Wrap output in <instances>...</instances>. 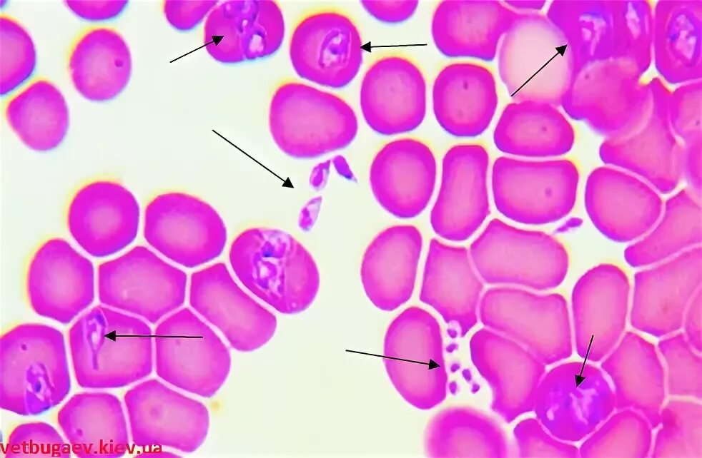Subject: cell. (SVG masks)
Wrapping results in <instances>:
<instances>
[{
    "mask_svg": "<svg viewBox=\"0 0 702 458\" xmlns=\"http://www.w3.org/2000/svg\"><path fill=\"white\" fill-rule=\"evenodd\" d=\"M269 126L278 148L300 159L343 149L358 130L356 115L342 97L293 79L273 93Z\"/></svg>",
    "mask_w": 702,
    "mask_h": 458,
    "instance_id": "cell-1",
    "label": "cell"
},
{
    "mask_svg": "<svg viewBox=\"0 0 702 458\" xmlns=\"http://www.w3.org/2000/svg\"><path fill=\"white\" fill-rule=\"evenodd\" d=\"M229 260L240 282L277 311L295 314L306 309L310 255L290 234L269 227H252L232 241Z\"/></svg>",
    "mask_w": 702,
    "mask_h": 458,
    "instance_id": "cell-2",
    "label": "cell"
},
{
    "mask_svg": "<svg viewBox=\"0 0 702 458\" xmlns=\"http://www.w3.org/2000/svg\"><path fill=\"white\" fill-rule=\"evenodd\" d=\"M470 255L486 283L538 290L560 285L569 265L567 250L555 238L519 229L497 218L471 244Z\"/></svg>",
    "mask_w": 702,
    "mask_h": 458,
    "instance_id": "cell-3",
    "label": "cell"
},
{
    "mask_svg": "<svg viewBox=\"0 0 702 458\" xmlns=\"http://www.w3.org/2000/svg\"><path fill=\"white\" fill-rule=\"evenodd\" d=\"M579 174L568 161H528L497 158L492 170L494 202L500 213L515 222L543 225L555 222L573 209Z\"/></svg>",
    "mask_w": 702,
    "mask_h": 458,
    "instance_id": "cell-4",
    "label": "cell"
},
{
    "mask_svg": "<svg viewBox=\"0 0 702 458\" xmlns=\"http://www.w3.org/2000/svg\"><path fill=\"white\" fill-rule=\"evenodd\" d=\"M154 340L157 374L172 385L211 397L227 380L231 366L228 348L189 309L163 320Z\"/></svg>",
    "mask_w": 702,
    "mask_h": 458,
    "instance_id": "cell-5",
    "label": "cell"
},
{
    "mask_svg": "<svg viewBox=\"0 0 702 458\" xmlns=\"http://www.w3.org/2000/svg\"><path fill=\"white\" fill-rule=\"evenodd\" d=\"M144 237L169 260L192 268L222 253L227 228L219 213L204 200L183 192H167L147 205Z\"/></svg>",
    "mask_w": 702,
    "mask_h": 458,
    "instance_id": "cell-6",
    "label": "cell"
},
{
    "mask_svg": "<svg viewBox=\"0 0 702 458\" xmlns=\"http://www.w3.org/2000/svg\"><path fill=\"white\" fill-rule=\"evenodd\" d=\"M187 275L139 245L98 268L102 303L155 323L184 301Z\"/></svg>",
    "mask_w": 702,
    "mask_h": 458,
    "instance_id": "cell-7",
    "label": "cell"
},
{
    "mask_svg": "<svg viewBox=\"0 0 702 458\" xmlns=\"http://www.w3.org/2000/svg\"><path fill=\"white\" fill-rule=\"evenodd\" d=\"M289 51L299 76L333 88L347 86L363 60L355 21L335 7L312 9L302 16L293 28Z\"/></svg>",
    "mask_w": 702,
    "mask_h": 458,
    "instance_id": "cell-8",
    "label": "cell"
},
{
    "mask_svg": "<svg viewBox=\"0 0 702 458\" xmlns=\"http://www.w3.org/2000/svg\"><path fill=\"white\" fill-rule=\"evenodd\" d=\"M76 369L125 370L132 382L152 369V335L142 320L97 306L69 330Z\"/></svg>",
    "mask_w": 702,
    "mask_h": 458,
    "instance_id": "cell-9",
    "label": "cell"
},
{
    "mask_svg": "<svg viewBox=\"0 0 702 458\" xmlns=\"http://www.w3.org/2000/svg\"><path fill=\"white\" fill-rule=\"evenodd\" d=\"M139 217L132 193L107 178L81 185L71 196L66 213L71 237L96 258L109 256L129 245L137 237Z\"/></svg>",
    "mask_w": 702,
    "mask_h": 458,
    "instance_id": "cell-10",
    "label": "cell"
},
{
    "mask_svg": "<svg viewBox=\"0 0 702 458\" xmlns=\"http://www.w3.org/2000/svg\"><path fill=\"white\" fill-rule=\"evenodd\" d=\"M481 315L485 325L538 355L550 359L570 352L566 304L560 295L540 296L518 288H490L483 297Z\"/></svg>",
    "mask_w": 702,
    "mask_h": 458,
    "instance_id": "cell-11",
    "label": "cell"
},
{
    "mask_svg": "<svg viewBox=\"0 0 702 458\" xmlns=\"http://www.w3.org/2000/svg\"><path fill=\"white\" fill-rule=\"evenodd\" d=\"M25 285L37 314L68 323L94 298V266L66 240L51 238L33 253Z\"/></svg>",
    "mask_w": 702,
    "mask_h": 458,
    "instance_id": "cell-12",
    "label": "cell"
},
{
    "mask_svg": "<svg viewBox=\"0 0 702 458\" xmlns=\"http://www.w3.org/2000/svg\"><path fill=\"white\" fill-rule=\"evenodd\" d=\"M360 106L366 123L377 133L392 136L415 130L426 113L421 69L400 53L376 57L362 80Z\"/></svg>",
    "mask_w": 702,
    "mask_h": 458,
    "instance_id": "cell-13",
    "label": "cell"
},
{
    "mask_svg": "<svg viewBox=\"0 0 702 458\" xmlns=\"http://www.w3.org/2000/svg\"><path fill=\"white\" fill-rule=\"evenodd\" d=\"M189 302L238 351L257 350L275 334V316L239 287L223 263L192 275Z\"/></svg>",
    "mask_w": 702,
    "mask_h": 458,
    "instance_id": "cell-14",
    "label": "cell"
},
{
    "mask_svg": "<svg viewBox=\"0 0 702 458\" xmlns=\"http://www.w3.org/2000/svg\"><path fill=\"white\" fill-rule=\"evenodd\" d=\"M488 164V152L479 144L456 145L445 154L441 185L430 214L432 227L441 238L465 240L486 219Z\"/></svg>",
    "mask_w": 702,
    "mask_h": 458,
    "instance_id": "cell-15",
    "label": "cell"
},
{
    "mask_svg": "<svg viewBox=\"0 0 702 458\" xmlns=\"http://www.w3.org/2000/svg\"><path fill=\"white\" fill-rule=\"evenodd\" d=\"M548 24L535 14H518L504 34L498 59L500 77L515 101L556 102L555 61L568 44H554Z\"/></svg>",
    "mask_w": 702,
    "mask_h": 458,
    "instance_id": "cell-16",
    "label": "cell"
},
{
    "mask_svg": "<svg viewBox=\"0 0 702 458\" xmlns=\"http://www.w3.org/2000/svg\"><path fill=\"white\" fill-rule=\"evenodd\" d=\"M133 439L139 446L162 445L193 452L204 442L209 414L201 402L157 380L127 395Z\"/></svg>",
    "mask_w": 702,
    "mask_h": 458,
    "instance_id": "cell-17",
    "label": "cell"
},
{
    "mask_svg": "<svg viewBox=\"0 0 702 458\" xmlns=\"http://www.w3.org/2000/svg\"><path fill=\"white\" fill-rule=\"evenodd\" d=\"M587 213L609 239L633 240L651 230L662 210L658 194L638 178L609 168L595 169L585 190Z\"/></svg>",
    "mask_w": 702,
    "mask_h": 458,
    "instance_id": "cell-18",
    "label": "cell"
},
{
    "mask_svg": "<svg viewBox=\"0 0 702 458\" xmlns=\"http://www.w3.org/2000/svg\"><path fill=\"white\" fill-rule=\"evenodd\" d=\"M284 35L283 15L277 2L229 1L210 14L204 44L216 60L237 63L272 56Z\"/></svg>",
    "mask_w": 702,
    "mask_h": 458,
    "instance_id": "cell-19",
    "label": "cell"
},
{
    "mask_svg": "<svg viewBox=\"0 0 702 458\" xmlns=\"http://www.w3.org/2000/svg\"><path fill=\"white\" fill-rule=\"evenodd\" d=\"M702 280V250L695 246L634 277L632 322L661 335L678 329Z\"/></svg>",
    "mask_w": 702,
    "mask_h": 458,
    "instance_id": "cell-20",
    "label": "cell"
},
{
    "mask_svg": "<svg viewBox=\"0 0 702 458\" xmlns=\"http://www.w3.org/2000/svg\"><path fill=\"white\" fill-rule=\"evenodd\" d=\"M436 161L430 148L420 140L390 141L376 153L370 170V183L380 205L402 218L420 214L429 203L435 184Z\"/></svg>",
    "mask_w": 702,
    "mask_h": 458,
    "instance_id": "cell-21",
    "label": "cell"
},
{
    "mask_svg": "<svg viewBox=\"0 0 702 458\" xmlns=\"http://www.w3.org/2000/svg\"><path fill=\"white\" fill-rule=\"evenodd\" d=\"M629 290L627 275L613 264L597 265L578 280L573 303L581 354L600 357L616 342L624 325Z\"/></svg>",
    "mask_w": 702,
    "mask_h": 458,
    "instance_id": "cell-22",
    "label": "cell"
},
{
    "mask_svg": "<svg viewBox=\"0 0 702 458\" xmlns=\"http://www.w3.org/2000/svg\"><path fill=\"white\" fill-rule=\"evenodd\" d=\"M518 15L496 1H441L432 16V39L447 57L491 61L500 40Z\"/></svg>",
    "mask_w": 702,
    "mask_h": 458,
    "instance_id": "cell-23",
    "label": "cell"
},
{
    "mask_svg": "<svg viewBox=\"0 0 702 458\" xmlns=\"http://www.w3.org/2000/svg\"><path fill=\"white\" fill-rule=\"evenodd\" d=\"M432 105L437 121L449 134L460 138L480 135L488 128L498 106L493 73L474 63L446 66L434 81Z\"/></svg>",
    "mask_w": 702,
    "mask_h": 458,
    "instance_id": "cell-24",
    "label": "cell"
},
{
    "mask_svg": "<svg viewBox=\"0 0 702 458\" xmlns=\"http://www.w3.org/2000/svg\"><path fill=\"white\" fill-rule=\"evenodd\" d=\"M66 63L76 90L95 102L118 96L132 74L129 49L122 34L110 26H92L80 31L69 46Z\"/></svg>",
    "mask_w": 702,
    "mask_h": 458,
    "instance_id": "cell-25",
    "label": "cell"
},
{
    "mask_svg": "<svg viewBox=\"0 0 702 458\" xmlns=\"http://www.w3.org/2000/svg\"><path fill=\"white\" fill-rule=\"evenodd\" d=\"M442 340L435 320L420 310L399 316L387 332L384 362L389 377L407 402L420 407L427 373L440 367Z\"/></svg>",
    "mask_w": 702,
    "mask_h": 458,
    "instance_id": "cell-26",
    "label": "cell"
},
{
    "mask_svg": "<svg viewBox=\"0 0 702 458\" xmlns=\"http://www.w3.org/2000/svg\"><path fill=\"white\" fill-rule=\"evenodd\" d=\"M483 287L466 248L430 241L421 292L424 302L465 332L476 321Z\"/></svg>",
    "mask_w": 702,
    "mask_h": 458,
    "instance_id": "cell-27",
    "label": "cell"
},
{
    "mask_svg": "<svg viewBox=\"0 0 702 458\" xmlns=\"http://www.w3.org/2000/svg\"><path fill=\"white\" fill-rule=\"evenodd\" d=\"M4 114L21 141L36 151L56 149L68 132L65 98L46 77H34L11 94L4 103Z\"/></svg>",
    "mask_w": 702,
    "mask_h": 458,
    "instance_id": "cell-28",
    "label": "cell"
},
{
    "mask_svg": "<svg viewBox=\"0 0 702 458\" xmlns=\"http://www.w3.org/2000/svg\"><path fill=\"white\" fill-rule=\"evenodd\" d=\"M570 128L547 103L523 101L507 105L493 133L500 151L518 156L544 157L564 153L570 144Z\"/></svg>",
    "mask_w": 702,
    "mask_h": 458,
    "instance_id": "cell-29",
    "label": "cell"
},
{
    "mask_svg": "<svg viewBox=\"0 0 702 458\" xmlns=\"http://www.w3.org/2000/svg\"><path fill=\"white\" fill-rule=\"evenodd\" d=\"M698 195L683 189L669 198L659 224L644 238L626 248V262L633 267L645 266L701 243L702 213Z\"/></svg>",
    "mask_w": 702,
    "mask_h": 458,
    "instance_id": "cell-30",
    "label": "cell"
},
{
    "mask_svg": "<svg viewBox=\"0 0 702 458\" xmlns=\"http://www.w3.org/2000/svg\"><path fill=\"white\" fill-rule=\"evenodd\" d=\"M0 47L2 96L31 78L36 69V54L26 30L14 17L4 13L0 16Z\"/></svg>",
    "mask_w": 702,
    "mask_h": 458,
    "instance_id": "cell-31",
    "label": "cell"
},
{
    "mask_svg": "<svg viewBox=\"0 0 702 458\" xmlns=\"http://www.w3.org/2000/svg\"><path fill=\"white\" fill-rule=\"evenodd\" d=\"M215 1L164 3V11L167 19L176 29L192 30L204 19Z\"/></svg>",
    "mask_w": 702,
    "mask_h": 458,
    "instance_id": "cell-32",
    "label": "cell"
},
{
    "mask_svg": "<svg viewBox=\"0 0 702 458\" xmlns=\"http://www.w3.org/2000/svg\"><path fill=\"white\" fill-rule=\"evenodd\" d=\"M65 4L76 16L92 22L117 18L127 8V1H66Z\"/></svg>",
    "mask_w": 702,
    "mask_h": 458,
    "instance_id": "cell-33",
    "label": "cell"
},
{
    "mask_svg": "<svg viewBox=\"0 0 702 458\" xmlns=\"http://www.w3.org/2000/svg\"><path fill=\"white\" fill-rule=\"evenodd\" d=\"M363 8L377 20L398 24L409 19L415 12L417 1H362Z\"/></svg>",
    "mask_w": 702,
    "mask_h": 458,
    "instance_id": "cell-34",
    "label": "cell"
},
{
    "mask_svg": "<svg viewBox=\"0 0 702 458\" xmlns=\"http://www.w3.org/2000/svg\"><path fill=\"white\" fill-rule=\"evenodd\" d=\"M701 288L693 297L686 321V332L690 342L696 347H701Z\"/></svg>",
    "mask_w": 702,
    "mask_h": 458,
    "instance_id": "cell-35",
    "label": "cell"
},
{
    "mask_svg": "<svg viewBox=\"0 0 702 458\" xmlns=\"http://www.w3.org/2000/svg\"><path fill=\"white\" fill-rule=\"evenodd\" d=\"M504 3L506 6L521 11L538 9L543 6L542 2L536 1H505Z\"/></svg>",
    "mask_w": 702,
    "mask_h": 458,
    "instance_id": "cell-36",
    "label": "cell"
}]
</instances>
